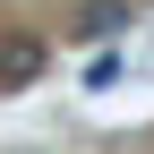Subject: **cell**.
<instances>
[{
	"mask_svg": "<svg viewBox=\"0 0 154 154\" xmlns=\"http://www.w3.org/2000/svg\"><path fill=\"white\" fill-rule=\"evenodd\" d=\"M69 34H77V43H111V34H128V0H77Z\"/></svg>",
	"mask_w": 154,
	"mask_h": 154,
	"instance_id": "6da1fadb",
	"label": "cell"
},
{
	"mask_svg": "<svg viewBox=\"0 0 154 154\" xmlns=\"http://www.w3.org/2000/svg\"><path fill=\"white\" fill-rule=\"evenodd\" d=\"M43 60H51V51L34 43V34H0V94H9V86H34Z\"/></svg>",
	"mask_w": 154,
	"mask_h": 154,
	"instance_id": "7a4b0ae2",
	"label": "cell"
}]
</instances>
